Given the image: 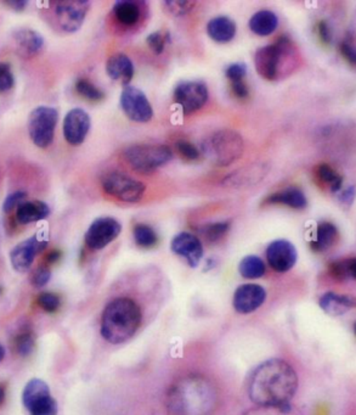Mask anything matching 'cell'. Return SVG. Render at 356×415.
Returning a JSON list of instances; mask_svg holds the SVG:
<instances>
[{
	"mask_svg": "<svg viewBox=\"0 0 356 415\" xmlns=\"http://www.w3.org/2000/svg\"><path fill=\"white\" fill-rule=\"evenodd\" d=\"M298 389L297 373L282 359H269L255 368L248 394L257 405H287Z\"/></svg>",
	"mask_w": 356,
	"mask_h": 415,
	"instance_id": "6da1fadb",
	"label": "cell"
},
{
	"mask_svg": "<svg viewBox=\"0 0 356 415\" xmlns=\"http://www.w3.org/2000/svg\"><path fill=\"white\" fill-rule=\"evenodd\" d=\"M217 401V390L202 377L181 379L168 394V407L174 415H209Z\"/></svg>",
	"mask_w": 356,
	"mask_h": 415,
	"instance_id": "7a4b0ae2",
	"label": "cell"
},
{
	"mask_svg": "<svg viewBox=\"0 0 356 415\" xmlns=\"http://www.w3.org/2000/svg\"><path fill=\"white\" fill-rule=\"evenodd\" d=\"M141 319V309L132 298H115L102 313V337L113 345L123 344L137 334Z\"/></svg>",
	"mask_w": 356,
	"mask_h": 415,
	"instance_id": "3957f363",
	"label": "cell"
},
{
	"mask_svg": "<svg viewBox=\"0 0 356 415\" xmlns=\"http://www.w3.org/2000/svg\"><path fill=\"white\" fill-rule=\"evenodd\" d=\"M298 53L291 38L282 36L274 44L261 47L255 52L257 72L268 80H276L291 75L297 67Z\"/></svg>",
	"mask_w": 356,
	"mask_h": 415,
	"instance_id": "277c9868",
	"label": "cell"
},
{
	"mask_svg": "<svg viewBox=\"0 0 356 415\" xmlns=\"http://www.w3.org/2000/svg\"><path fill=\"white\" fill-rule=\"evenodd\" d=\"M201 150L213 165L226 167L241 159L245 144L241 134L233 129H222L204 139Z\"/></svg>",
	"mask_w": 356,
	"mask_h": 415,
	"instance_id": "5b68a950",
	"label": "cell"
},
{
	"mask_svg": "<svg viewBox=\"0 0 356 415\" xmlns=\"http://www.w3.org/2000/svg\"><path fill=\"white\" fill-rule=\"evenodd\" d=\"M124 159L139 173H151L173 159L169 146L160 144H137L124 151Z\"/></svg>",
	"mask_w": 356,
	"mask_h": 415,
	"instance_id": "8992f818",
	"label": "cell"
},
{
	"mask_svg": "<svg viewBox=\"0 0 356 415\" xmlns=\"http://www.w3.org/2000/svg\"><path fill=\"white\" fill-rule=\"evenodd\" d=\"M59 121V112L50 106H38L29 113L28 134L33 144L45 149L53 143L55 129Z\"/></svg>",
	"mask_w": 356,
	"mask_h": 415,
	"instance_id": "52a82bcc",
	"label": "cell"
},
{
	"mask_svg": "<svg viewBox=\"0 0 356 415\" xmlns=\"http://www.w3.org/2000/svg\"><path fill=\"white\" fill-rule=\"evenodd\" d=\"M102 187L108 195L129 203H139L146 190L143 181L122 172H110L105 175L102 177Z\"/></svg>",
	"mask_w": 356,
	"mask_h": 415,
	"instance_id": "ba28073f",
	"label": "cell"
},
{
	"mask_svg": "<svg viewBox=\"0 0 356 415\" xmlns=\"http://www.w3.org/2000/svg\"><path fill=\"white\" fill-rule=\"evenodd\" d=\"M89 8L91 3L85 0H62L54 3V16L62 31L77 32L83 25Z\"/></svg>",
	"mask_w": 356,
	"mask_h": 415,
	"instance_id": "9c48e42d",
	"label": "cell"
},
{
	"mask_svg": "<svg viewBox=\"0 0 356 415\" xmlns=\"http://www.w3.org/2000/svg\"><path fill=\"white\" fill-rule=\"evenodd\" d=\"M121 107L129 120L134 122H149L154 117V109L147 96L139 88L127 85L121 94Z\"/></svg>",
	"mask_w": 356,
	"mask_h": 415,
	"instance_id": "30bf717a",
	"label": "cell"
},
{
	"mask_svg": "<svg viewBox=\"0 0 356 415\" xmlns=\"http://www.w3.org/2000/svg\"><path fill=\"white\" fill-rule=\"evenodd\" d=\"M207 85L200 80H187L176 85L174 100L185 115L202 109L208 102Z\"/></svg>",
	"mask_w": 356,
	"mask_h": 415,
	"instance_id": "8fae6325",
	"label": "cell"
},
{
	"mask_svg": "<svg viewBox=\"0 0 356 415\" xmlns=\"http://www.w3.org/2000/svg\"><path fill=\"white\" fill-rule=\"evenodd\" d=\"M122 232V224L112 217H100L95 219L85 233L86 246L91 250H102Z\"/></svg>",
	"mask_w": 356,
	"mask_h": 415,
	"instance_id": "7c38bea8",
	"label": "cell"
},
{
	"mask_svg": "<svg viewBox=\"0 0 356 415\" xmlns=\"http://www.w3.org/2000/svg\"><path fill=\"white\" fill-rule=\"evenodd\" d=\"M47 246L48 239L39 234L33 235L29 239L20 243L10 252V261L14 269L20 273L28 271L32 267L36 256L45 250Z\"/></svg>",
	"mask_w": 356,
	"mask_h": 415,
	"instance_id": "4fadbf2b",
	"label": "cell"
},
{
	"mask_svg": "<svg viewBox=\"0 0 356 415\" xmlns=\"http://www.w3.org/2000/svg\"><path fill=\"white\" fill-rule=\"evenodd\" d=\"M297 250L288 240H275L266 249V260L269 266L278 273L291 271L297 262Z\"/></svg>",
	"mask_w": 356,
	"mask_h": 415,
	"instance_id": "5bb4252c",
	"label": "cell"
},
{
	"mask_svg": "<svg viewBox=\"0 0 356 415\" xmlns=\"http://www.w3.org/2000/svg\"><path fill=\"white\" fill-rule=\"evenodd\" d=\"M91 117L82 109H72L64 120V137L71 145H80L91 131Z\"/></svg>",
	"mask_w": 356,
	"mask_h": 415,
	"instance_id": "9a60e30c",
	"label": "cell"
},
{
	"mask_svg": "<svg viewBox=\"0 0 356 415\" xmlns=\"http://www.w3.org/2000/svg\"><path fill=\"white\" fill-rule=\"evenodd\" d=\"M170 249L176 254L185 258L187 265L196 268L203 257V245L196 235L182 232L176 234L170 244Z\"/></svg>",
	"mask_w": 356,
	"mask_h": 415,
	"instance_id": "2e32d148",
	"label": "cell"
},
{
	"mask_svg": "<svg viewBox=\"0 0 356 415\" xmlns=\"http://www.w3.org/2000/svg\"><path fill=\"white\" fill-rule=\"evenodd\" d=\"M265 298L266 291L261 285L245 284L235 291L234 307L239 313H252L264 304Z\"/></svg>",
	"mask_w": 356,
	"mask_h": 415,
	"instance_id": "e0dca14e",
	"label": "cell"
},
{
	"mask_svg": "<svg viewBox=\"0 0 356 415\" xmlns=\"http://www.w3.org/2000/svg\"><path fill=\"white\" fill-rule=\"evenodd\" d=\"M268 173V167L263 164L246 166L225 177L222 184L226 188H244L261 181Z\"/></svg>",
	"mask_w": 356,
	"mask_h": 415,
	"instance_id": "ac0fdd59",
	"label": "cell"
},
{
	"mask_svg": "<svg viewBox=\"0 0 356 415\" xmlns=\"http://www.w3.org/2000/svg\"><path fill=\"white\" fill-rule=\"evenodd\" d=\"M143 4L135 0H118L115 3L112 12L122 26L134 27L139 25L143 17Z\"/></svg>",
	"mask_w": 356,
	"mask_h": 415,
	"instance_id": "d6986e66",
	"label": "cell"
},
{
	"mask_svg": "<svg viewBox=\"0 0 356 415\" xmlns=\"http://www.w3.org/2000/svg\"><path fill=\"white\" fill-rule=\"evenodd\" d=\"M12 36L16 43L17 48L20 50V54L23 56L31 58L42 52L44 47V38L40 33L36 32L34 30L21 28L15 31Z\"/></svg>",
	"mask_w": 356,
	"mask_h": 415,
	"instance_id": "ffe728a7",
	"label": "cell"
},
{
	"mask_svg": "<svg viewBox=\"0 0 356 415\" xmlns=\"http://www.w3.org/2000/svg\"><path fill=\"white\" fill-rule=\"evenodd\" d=\"M106 71L110 78L127 85L133 78V61L129 59L126 54H115L107 60Z\"/></svg>",
	"mask_w": 356,
	"mask_h": 415,
	"instance_id": "44dd1931",
	"label": "cell"
},
{
	"mask_svg": "<svg viewBox=\"0 0 356 415\" xmlns=\"http://www.w3.org/2000/svg\"><path fill=\"white\" fill-rule=\"evenodd\" d=\"M319 304L324 313L337 317L356 309V298L346 295L327 293L321 296Z\"/></svg>",
	"mask_w": 356,
	"mask_h": 415,
	"instance_id": "7402d4cb",
	"label": "cell"
},
{
	"mask_svg": "<svg viewBox=\"0 0 356 415\" xmlns=\"http://www.w3.org/2000/svg\"><path fill=\"white\" fill-rule=\"evenodd\" d=\"M265 203L269 205H285L294 210H303L308 206V200L304 192L299 188L289 187L281 192L272 194L265 199Z\"/></svg>",
	"mask_w": 356,
	"mask_h": 415,
	"instance_id": "603a6c76",
	"label": "cell"
},
{
	"mask_svg": "<svg viewBox=\"0 0 356 415\" xmlns=\"http://www.w3.org/2000/svg\"><path fill=\"white\" fill-rule=\"evenodd\" d=\"M236 23L233 19L228 16L213 17L208 22V36L212 38L214 42L228 43L234 39L236 36Z\"/></svg>",
	"mask_w": 356,
	"mask_h": 415,
	"instance_id": "cb8c5ba5",
	"label": "cell"
},
{
	"mask_svg": "<svg viewBox=\"0 0 356 415\" xmlns=\"http://www.w3.org/2000/svg\"><path fill=\"white\" fill-rule=\"evenodd\" d=\"M50 214V208L44 201H27L19 206L16 212L17 222L20 224L36 223L43 219L48 218Z\"/></svg>",
	"mask_w": 356,
	"mask_h": 415,
	"instance_id": "d4e9b609",
	"label": "cell"
},
{
	"mask_svg": "<svg viewBox=\"0 0 356 415\" xmlns=\"http://www.w3.org/2000/svg\"><path fill=\"white\" fill-rule=\"evenodd\" d=\"M338 236V229L335 224L331 222H321L318 224L314 239L311 240L310 246L315 252H324L335 245Z\"/></svg>",
	"mask_w": 356,
	"mask_h": 415,
	"instance_id": "484cf974",
	"label": "cell"
},
{
	"mask_svg": "<svg viewBox=\"0 0 356 415\" xmlns=\"http://www.w3.org/2000/svg\"><path fill=\"white\" fill-rule=\"evenodd\" d=\"M278 26V17L270 10H261L250 17V28L257 36L266 37L276 31Z\"/></svg>",
	"mask_w": 356,
	"mask_h": 415,
	"instance_id": "4316f807",
	"label": "cell"
},
{
	"mask_svg": "<svg viewBox=\"0 0 356 415\" xmlns=\"http://www.w3.org/2000/svg\"><path fill=\"white\" fill-rule=\"evenodd\" d=\"M239 271L246 279H259L265 274V263L258 256H247L239 262Z\"/></svg>",
	"mask_w": 356,
	"mask_h": 415,
	"instance_id": "83f0119b",
	"label": "cell"
},
{
	"mask_svg": "<svg viewBox=\"0 0 356 415\" xmlns=\"http://www.w3.org/2000/svg\"><path fill=\"white\" fill-rule=\"evenodd\" d=\"M134 240L137 245L144 249L154 247L158 243V236L152 227L147 224L139 223L133 229Z\"/></svg>",
	"mask_w": 356,
	"mask_h": 415,
	"instance_id": "f1b7e54d",
	"label": "cell"
},
{
	"mask_svg": "<svg viewBox=\"0 0 356 415\" xmlns=\"http://www.w3.org/2000/svg\"><path fill=\"white\" fill-rule=\"evenodd\" d=\"M316 175L324 184H327L332 192H340L343 186V178L340 173H337L331 166L322 164L318 166Z\"/></svg>",
	"mask_w": 356,
	"mask_h": 415,
	"instance_id": "f546056e",
	"label": "cell"
},
{
	"mask_svg": "<svg viewBox=\"0 0 356 415\" xmlns=\"http://www.w3.org/2000/svg\"><path fill=\"white\" fill-rule=\"evenodd\" d=\"M230 227H231V223L229 221H224V222L206 224V225H203L197 230L204 236V239L207 241L215 243V241L222 239L224 235L229 232Z\"/></svg>",
	"mask_w": 356,
	"mask_h": 415,
	"instance_id": "4dcf8cb0",
	"label": "cell"
},
{
	"mask_svg": "<svg viewBox=\"0 0 356 415\" xmlns=\"http://www.w3.org/2000/svg\"><path fill=\"white\" fill-rule=\"evenodd\" d=\"M245 415H303L292 405H257V408L248 410Z\"/></svg>",
	"mask_w": 356,
	"mask_h": 415,
	"instance_id": "1f68e13d",
	"label": "cell"
},
{
	"mask_svg": "<svg viewBox=\"0 0 356 415\" xmlns=\"http://www.w3.org/2000/svg\"><path fill=\"white\" fill-rule=\"evenodd\" d=\"M28 412L31 415H58V403L51 397V394L38 399L32 405H29Z\"/></svg>",
	"mask_w": 356,
	"mask_h": 415,
	"instance_id": "d6a6232c",
	"label": "cell"
},
{
	"mask_svg": "<svg viewBox=\"0 0 356 415\" xmlns=\"http://www.w3.org/2000/svg\"><path fill=\"white\" fill-rule=\"evenodd\" d=\"M75 91H78V94L91 100V102H100L104 98L105 94L104 91H100L96 85H93L91 82H89L85 78H80L75 83Z\"/></svg>",
	"mask_w": 356,
	"mask_h": 415,
	"instance_id": "836d02e7",
	"label": "cell"
},
{
	"mask_svg": "<svg viewBox=\"0 0 356 415\" xmlns=\"http://www.w3.org/2000/svg\"><path fill=\"white\" fill-rule=\"evenodd\" d=\"M34 335L29 329L22 330L15 339V348L16 352L22 357L29 356L34 350Z\"/></svg>",
	"mask_w": 356,
	"mask_h": 415,
	"instance_id": "e575fe53",
	"label": "cell"
},
{
	"mask_svg": "<svg viewBox=\"0 0 356 415\" xmlns=\"http://www.w3.org/2000/svg\"><path fill=\"white\" fill-rule=\"evenodd\" d=\"M37 302L38 304H39V307H40L43 311L48 312V313L56 312V311L60 309V304H61L59 296L53 293H40V295L38 296Z\"/></svg>",
	"mask_w": 356,
	"mask_h": 415,
	"instance_id": "d590c367",
	"label": "cell"
},
{
	"mask_svg": "<svg viewBox=\"0 0 356 415\" xmlns=\"http://www.w3.org/2000/svg\"><path fill=\"white\" fill-rule=\"evenodd\" d=\"M147 45L154 54H162L165 48V44L169 42V33L168 32H157L151 33L147 39Z\"/></svg>",
	"mask_w": 356,
	"mask_h": 415,
	"instance_id": "8d00e7d4",
	"label": "cell"
},
{
	"mask_svg": "<svg viewBox=\"0 0 356 415\" xmlns=\"http://www.w3.org/2000/svg\"><path fill=\"white\" fill-rule=\"evenodd\" d=\"M165 8L167 10L169 11L170 14L176 15V16H182L187 12L191 11L192 8L195 6V1L191 0H169V1H165Z\"/></svg>",
	"mask_w": 356,
	"mask_h": 415,
	"instance_id": "74e56055",
	"label": "cell"
},
{
	"mask_svg": "<svg viewBox=\"0 0 356 415\" xmlns=\"http://www.w3.org/2000/svg\"><path fill=\"white\" fill-rule=\"evenodd\" d=\"M14 75L10 66L4 63H0V93H4L12 88L14 85Z\"/></svg>",
	"mask_w": 356,
	"mask_h": 415,
	"instance_id": "f35d334b",
	"label": "cell"
},
{
	"mask_svg": "<svg viewBox=\"0 0 356 415\" xmlns=\"http://www.w3.org/2000/svg\"><path fill=\"white\" fill-rule=\"evenodd\" d=\"M176 149L179 151V154L187 159V160H197L200 157V151L197 149L195 145L189 143L187 140H179L176 142Z\"/></svg>",
	"mask_w": 356,
	"mask_h": 415,
	"instance_id": "ab89813d",
	"label": "cell"
},
{
	"mask_svg": "<svg viewBox=\"0 0 356 415\" xmlns=\"http://www.w3.org/2000/svg\"><path fill=\"white\" fill-rule=\"evenodd\" d=\"M247 74V67L245 64H241V63H236V64H231L226 67L225 69V75L226 78H229L231 83L235 82H239V80H244Z\"/></svg>",
	"mask_w": 356,
	"mask_h": 415,
	"instance_id": "60d3db41",
	"label": "cell"
},
{
	"mask_svg": "<svg viewBox=\"0 0 356 415\" xmlns=\"http://www.w3.org/2000/svg\"><path fill=\"white\" fill-rule=\"evenodd\" d=\"M50 278H51L50 269L48 267L42 266L33 271L31 282H32L33 287H36V288H43L48 284Z\"/></svg>",
	"mask_w": 356,
	"mask_h": 415,
	"instance_id": "b9f144b4",
	"label": "cell"
},
{
	"mask_svg": "<svg viewBox=\"0 0 356 415\" xmlns=\"http://www.w3.org/2000/svg\"><path fill=\"white\" fill-rule=\"evenodd\" d=\"M27 197V194L25 192H11L8 197H6L5 201L3 203V211L5 213H9L14 210V208H19V206H21L25 199Z\"/></svg>",
	"mask_w": 356,
	"mask_h": 415,
	"instance_id": "7bdbcfd3",
	"label": "cell"
},
{
	"mask_svg": "<svg viewBox=\"0 0 356 415\" xmlns=\"http://www.w3.org/2000/svg\"><path fill=\"white\" fill-rule=\"evenodd\" d=\"M340 53L348 63L356 66V44L351 41H343L340 43Z\"/></svg>",
	"mask_w": 356,
	"mask_h": 415,
	"instance_id": "ee69618b",
	"label": "cell"
},
{
	"mask_svg": "<svg viewBox=\"0 0 356 415\" xmlns=\"http://www.w3.org/2000/svg\"><path fill=\"white\" fill-rule=\"evenodd\" d=\"M355 197V187L346 188V189L340 192V201L342 203H344L346 206H351V203H354Z\"/></svg>",
	"mask_w": 356,
	"mask_h": 415,
	"instance_id": "f6af8a7d",
	"label": "cell"
},
{
	"mask_svg": "<svg viewBox=\"0 0 356 415\" xmlns=\"http://www.w3.org/2000/svg\"><path fill=\"white\" fill-rule=\"evenodd\" d=\"M231 88H233V91H234L235 96H237V98H241V99L247 98L248 94H250L248 87H247V85H246L244 80H239V82L231 83Z\"/></svg>",
	"mask_w": 356,
	"mask_h": 415,
	"instance_id": "bcb514c9",
	"label": "cell"
},
{
	"mask_svg": "<svg viewBox=\"0 0 356 415\" xmlns=\"http://www.w3.org/2000/svg\"><path fill=\"white\" fill-rule=\"evenodd\" d=\"M318 31H319V36L322 42L331 43L332 41V33H331V28L327 22L321 21L318 26Z\"/></svg>",
	"mask_w": 356,
	"mask_h": 415,
	"instance_id": "7dc6e473",
	"label": "cell"
},
{
	"mask_svg": "<svg viewBox=\"0 0 356 415\" xmlns=\"http://www.w3.org/2000/svg\"><path fill=\"white\" fill-rule=\"evenodd\" d=\"M346 262V276L348 279H354L356 280V257L344 260Z\"/></svg>",
	"mask_w": 356,
	"mask_h": 415,
	"instance_id": "c3c4849f",
	"label": "cell"
},
{
	"mask_svg": "<svg viewBox=\"0 0 356 415\" xmlns=\"http://www.w3.org/2000/svg\"><path fill=\"white\" fill-rule=\"evenodd\" d=\"M5 4L11 8L12 10L23 11L26 9L28 1L27 0H8V1H5Z\"/></svg>",
	"mask_w": 356,
	"mask_h": 415,
	"instance_id": "681fc988",
	"label": "cell"
},
{
	"mask_svg": "<svg viewBox=\"0 0 356 415\" xmlns=\"http://www.w3.org/2000/svg\"><path fill=\"white\" fill-rule=\"evenodd\" d=\"M60 258H61V251L59 250H53L49 252L47 257H45V261L49 265H53L55 262L59 261Z\"/></svg>",
	"mask_w": 356,
	"mask_h": 415,
	"instance_id": "f907efd6",
	"label": "cell"
},
{
	"mask_svg": "<svg viewBox=\"0 0 356 415\" xmlns=\"http://www.w3.org/2000/svg\"><path fill=\"white\" fill-rule=\"evenodd\" d=\"M4 399H5V389L0 386V405L4 402Z\"/></svg>",
	"mask_w": 356,
	"mask_h": 415,
	"instance_id": "816d5d0a",
	"label": "cell"
},
{
	"mask_svg": "<svg viewBox=\"0 0 356 415\" xmlns=\"http://www.w3.org/2000/svg\"><path fill=\"white\" fill-rule=\"evenodd\" d=\"M4 356H5V350H4V347L1 346V344H0V362L3 361Z\"/></svg>",
	"mask_w": 356,
	"mask_h": 415,
	"instance_id": "f5cc1de1",
	"label": "cell"
},
{
	"mask_svg": "<svg viewBox=\"0 0 356 415\" xmlns=\"http://www.w3.org/2000/svg\"><path fill=\"white\" fill-rule=\"evenodd\" d=\"M354 329H355V335H356V323H355V326H354Z\"/></svg>",
	"mask_w": 356,
	"mask_h": 415,
	"instance_id": "db71d44e",
	"label": "cell"
},
{
	"mask_svg": "<svg viewBox=\"0 0 356 415\" xmlns=\"http://www.w3.org/2000/svg\"><path fill=\"white\" fill-rule=\"evenodd\" d=\"M0 291H1V289H0Z\"/></svg>",
	"mask_w": 356,
	"mask_h": 415,
	"instance_id": "11a10c76",
	"label": "cell"
}]
</instances>
